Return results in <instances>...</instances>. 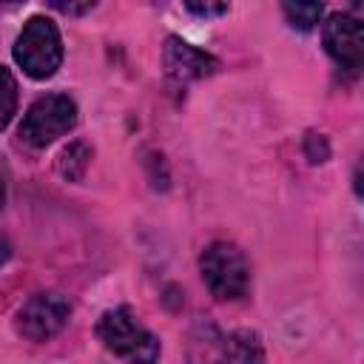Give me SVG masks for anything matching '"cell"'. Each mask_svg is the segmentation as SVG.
<instances>
[{
  "instance_id": "6da1fadb",
  "label": "cell",
  "mask_w": 364,
  "mask_h": 364,
  "mask_svg": "<svg viewBox=\"0 0 364 364\" xmlns=\"http://www.w3.org/2000/svg\"><path fill=\"white\" fill-rule=\"evenodd\" d=\"M97 336L125 364H156L159 358V338L142 327L128 307L105 310L97 321Z\"/></svg>"
},
{
  "instance_id": "7a4b0ae2",
  "label": "cell",
  "mask_w": 364,
  "mask_h": 364,
  "mask_svg": "<svg viewBox=\"0 0 364 364\" xmlns=\"http://www.w3.org/2000/svg\"><path fill=\"white\" fill-rule=\"evenodd\" d=\"M14 63L31 77V80H48L63 63V40L57 26L48 17H31L17 43H14Z\"/></svg>"
},
{
  "instance_id": "3957f363",
  "label": "cell",
  "mask_w": 364,
  "mask_h": 364,
  "mask_svg": "<svg viewBox=\"0 0 364 364\" xmlns=\"http://www.w3.org/2000/svg\"><path fill=\"white\" fill-rule=\"evenodd\" d=\"M199 270L216 299H242L250 287V264L233 242H210L199 256Z\"/></svg>"
},
{
  "instance_id": "277c9868",
  "label": "cell",
  "mask_w": 364,
  "mask_h": 364,
  "mask_svg": "<svg viewBox=\"0 0 364 364\" xmlns=\"http://www.w3.org/2000/svg\"><path fill=\"white\" fill-rule=\"evenodd\" d=\"M77 125V102L68 94H46L26 111L20 139L31 148H46Z\"/></svg>"
},
{
  "instance_id": "5b68a950",
  "label": "cell",
  "mask_w": 364,
  "mask_h": 364,
  "mask_svg": "<svg viewBox=\"0 0 364 364\" xmlns=\"http://www.w3.org/2000/svg\"><path fill=\"white\" fill-rule=\"evenodd\" d=\"M71 316V304L63 293H34L17 313V333L28 341H46L57 336Z\"/></svg>"
},
{
  "instance_id": "8992f818",
  "label": "cell",
  "mask_w": 364,
  "mask_h": 364,
  "mask_svg": "<svg viewBox=\"0 0 364 364\" xmlns=\"http://www.w3.org/2000/svg\"><path fill=\"white\" fill-rule=\"evenodd\" d=\"M321 37H324L327 54L344 71L358 74V68L364 63V31H361L358 17H353V14H330L324 28H321Z\"/></svg>"
},
{
  "instance_id": "52a82bcc",
  "label": "cell",
  "mask_w": 364,
  "mask_h": 364,
  "mask_svg": "<svg viewBox=\"0 0 364 364\" xmlns=\"http://www.w3.org/2000/svg\"><path fill=\"white\" fill-rule=\"evenodd\" d=\"M162 63H165V71L173 80H202V77H210L219 65L216 57H210L208 51L185 43L182 37H168L165 40Z\"/></svg>"
},
{
  "instance_id": "ba28073f",
  "label": "cell",
  "mask_w": 364,
  "mask_h": 364,
  "mask_svg": "<svg viewBox=\"0 0 364 364\" xmlns=\"http://www.w3.org/2000/svg\"><path fill=\"white\" fill-rule=\"evenodd\" d=\"M230 344L213 324H193L188 333V364H230Z\"/></svg>"
},
{
  "instance_id": "9c48e42d",
  "label": "cell",
  "mask_w": 364,
  "mask_h": 364,
  "mask_svg": "<svg viewBox=\"0 0 364 364\" xmlns=\"http://www.w3.org/2000/svg\"><path fill=\"white\" fill-rule=\"evenodd\" d=\"M228 344L233 350L230 358H236L239 364H264V347L253 330H236Z\"/></svg>"
},
{
  "instance_id": "30bf717a",
  "label": "cell",
  "mask_w": 364,
  "mask_h": 364,
  "mask_svg": "<svg viewBox=\"0 0 364 364\" xmlns=\"http://www.w3.org/2000/svg\"><path fill=\"white\" fill-rule=\"evenodd\" d=\"M88 159H91L88 145H82V142H71V145L60 154V159H57V171H60L68 182H80V179L85 176Z\"/></svg>"
},
{
  "instance_id": "8fae6325",
  "label": "cell",
  "mask_w": 364,
  "mask_h": 364,
  "mask_svg": "<svg viewBox=\"0 0 364 364\" xmlns=\"http://www.w3.org/2000/svg\"><path fill=\"white\" fill-rule=\"evenodd\" d=\"M282 11L287 17V23L299 31H310L316 28V23L321 20V3H282Z\"/></svg>"
},
{
  "instance_id": "7c38bea8",
  "label": "cell",
  "mask_w": 364,
  "mask_h": 364,
  "mask_svg": "<svg viewBox=\"0 0 364 364\" xmlns=\"http://www.w3.org/2000/svg\"><path fill=\"white\" fill-rule=\"evenodd\" d=\"M14 111H17V82L11 71L0 65V131L11 122Z\"/></svg>"
},
{
  "instance_id": "4fadbf2b",
  "label": "cell",
  "mask_w": 364,
  "mask_h": 364,
  "mask_svg": "<svg viewBox=\"0 0 364 364\" xmlns=\"http://www.w3.org/2000/svg\"><path fill=\"white\" fill-rule=\"evenodd\" d=\"M304 151H307L310 162H324V159H327V154H330V148H327L324 136H316V134H310V136H307Z\"/></svg>"
},
{
  "instance_id": "5bb4252c",
  "label": "cell",
  "mask_w": 364,
  "mask_h": 364,
  "mask_svg": "<svg viewBox=\"0 0 364 364\" xmlns=\"http://www.w3.org/2000/svg\"><path fill=\"white\" fill-rule=\"evenodd\" d=\"M185 9L191 14H199V17H219V14H228V3H185Z\"/></svg>"
},
{
  "instance_id": "9a60e30c",
  "label": "cell",
  "mask_w": 364,
  "mask_h": 364,
  "mask_svg": "<svg viewBox=\"0 0 364 364\" xmlns=\"http://www.w3.org/2000/svg\"><path fill=\"white\" fill-rule=\"evenodd\" d=\"M51 6L57 9V11H63V14H82V11H91L94 9V3H63V0H51Z\"/></svg>"
},
{
  "instance_id": "2e32d148",
  "label": "cell",
  "mask_w": 364,
  "mask_h": 364,
  "mask_svg": "<svg viewBox=\"0 0 364 364\" xmlns=\"http://www.w3.org/2000/svg\"><path fill=\"white\" fill-rule=\"evenodd\" d=\"M9 256H11V245H9V239H6V236H0V264H3Z\"/></svg>"
},
{
  "instance_id": "e0dca14e",
  "label": "cell",
  "mask_w": 364,
  "mask_h": 364,
  "mask_svg": "<svg viewBox=\"0 0 364 364\" xmlns=\"http://www.w3.org/2000/svg\"><path fill=\"white\" fill-rule=\"evenodd\" d=\"M3 196H6V193H3V179H0V208H3Z\"/></svg>"
}]
</instances>
